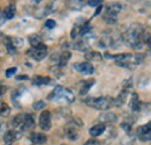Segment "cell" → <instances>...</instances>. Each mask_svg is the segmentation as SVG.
Returning a JSON list of instances; mask_svg holds the SVG:
<instances>
[{
	"instance_id": "obj_1",
	"label": "cell",
	"mask_w": 151,
	"mask_h": 145,
	"mask_svg": "<svg viewBox=\"0 0 151 145\" xmlns=\"http://www.w3.org/2000/svg\"><path fill=\"white\" fill-rule=\"evenodd\" d=\"M144 28L139 23H132L129 26L124 34V42L127 43L128 47L132 49H141L143 47V37H144Z\"/></svg>"
},
{
	"instance_id": "obj_2",
	"label": "cell",
	"mask_w": 151,
	"mask_h": 145,
	"mask_svg": "<svg viewBox=\"0 0 151 145\" xmlns=\"http://www.w3.org/2000/svg\"><path fill=\"white\" fill-rule=\"evenodd\" d=\"M115 59V63L122 67L132 69L142 63V55H130V54H120L113 57Z\"/></svg>"
},
{
	"instance_id": "obj_3",
	"label": "cell",
	"mask_w": 151,
	"mask_h": 145,
	"mask_svg": "<svg viewBox=\"0 0 151 145\" xmlns=\"http://www.w3.org/2000/svg\"><path fill=\"white\" fill-rule=\"evenodd\" d=\"M85 103L90 107L99 110L109 109L114 105V99L107 98V96H100V98H88L85 100Z\"/></svg>"
},
{
	"instance_id": "obj_4",
	"label": "cell",
	"mask_w": 151,
	"mask_h": 145,
	"mask_svg": "<svg viewBox=\"0 0 151 145\" xmlns=\"http://www.w3.org/2000/svg\"><path fill=\"white\" fill-rule=\"evenodd\" d=\"M49 100L51 101H57V100H64L66 102H72L75 100V95L72 92L69 90H65L60 86H57L52 91V93L49 95Z\"/></svg>"
},
{
	"instance_id": "obj_5",
	"label": "cell",
	"mask_w": 151,
	"mask_h": 145,
	"mask_svg": "<svg viewBox=\"0 0 151 145\" xmlns=\"http://www.w3.org/2000/svg\"><path fill=\"white\" fill-rule=\"evenodd\" d=\"M28 52H29V55H30L34 59H36V60H42V59L45 58L47 55H48V47H47L45 44L41 43V44H38L37 47L32 48V50H29Z\"/></svg>"
},
{
	"instance_id": "obj_6",
	"label": "cell",
	"mask_w": 151,
	"mask_h": 145,
	"mask_svg": "<svg viewBox=\"0 0 151 145\" xmlns=\"http://www.w3.org/2000/svg\"><path fill=\"white\" fill-rule=\"evenodd\" d=\"M40 128L44 131H48L51 128V114L48 110H44L40 115Z\"/></svg>"
},
{
	"instance_id": "obj_7",
	"label": "cell",
	"mask_w": 151,
	"mask_h": 145,
	"mask_svg": "<svg viewBox=\"0 0 151 145\" xmlns=\"http://www.w3.org/2000/svg\"><path fill=\"white\" fill-rule=\"evenodd\" d=\"M137 135H138L139 139L143 141V142L151 141V122L145 124V126H142V127L138 128Z\"/></svg>"
},
{
	"instance_id": "obj_8",
	"label": "cell",
	"mask_w": 151,
	"mask_h": 145,
	"mask_svg": "<svg viewBox=\"0 0 151 145\" xmlns=\"http://www.w3.org/2000/svg\"><path fill=\"white\" fill-rule=\"evenodd\" d=\"M76 70L81 74H85V75H88V74H92L94 73V67L91 63L88 62H85V63H78L75 65Z\"/></svg>"
},
{
	"instance_id": "obj_9",
	"label": "cell",
	"mask_w": 151,
	"mask_h": 145,
	"mask_svg": "<svg viewBox=\"0 0 151 145\" xmlns=\"http://www.w3.org/2000/svg\"><path fill=\"white\" fill-rule=\"evenodd\" d=\"M100 122H102V124H113L117 121V116L112 113V111H107V113H102L99 116Z\"/></svg>"
},
{
	"instance_id": "obj_10",
	"label": "cell",
	"mask_w": 151,
	"mask_h": 145,
	"mask_svg": "<svg viewBox=\"0 0 151 145\" xmlns=\"http://www.w3.org/2000/svg\"><path fill=\"white\" fill-rule=\"evenodd\" d=\"M104 20L109 24H114L117 21V12H115L113 9H109V8H106V13L104 15Z\"/></svg>"
},
{
	"instance_id": "obj_11",
	"label": "cell",
	"mask_w": 151,
	"mask_h": 145,
	"mask_svg": "<svg viewBox=\"0 0 151 145\" xmlns=\"http://www.w3.org/2000/svg\"><path fill=\"white\" fill-rule=\"evenodd\" d=\"M85 0H66V7L72 11H79L84 7Z\"/></svg>"
},
{
	"instance_id": "obj_12",
	"label": "cell",
	"mask_w": 151,
	"mask_h": 145,
	"mask_svg": "<svg viewBox=\"0 0 151 145\" xmlns=\"http://www.w3.org/2000/svg\"><path fill=\"white\" fill-rule=\"evenodd\" d=\"M65 135L70 141H76L78 138V130L73 126H69L65 128Z\"/></svg>"
},
{
	"instance_id": "obj_13",
	"label": "cell",
	"mask_w": 151,
	"mask_h": 145,
	"mask_svg": "<svg viewBox=\"0 0 151 145\" xmlns=\"http://www.w3.org/2000/svg\"><path fill=\"white\" fill-rule=\"evenodd\" d=\"M17 134L13 130H8L5 135H4V144L5 145H12L15 141Z\"/></svg>"
},
{
	"instance_id": "obj_14",
	"label": "cell",
	"mask_w": 151,
	"mask_h": 145,
	"mask_svg": "<svg viewBox=\"0 0 151 145\" xmlns=\"http://www.w3.org/2000/svg\"><path fill=\"white\" fill-rule=\"evenodd\" d=\"M105 124H102V123H100V124H95L93 127L90 129V135L92 136V137H98V136H100L104 131H105Z\"/></svg>"
},
{
	"instance_id": "obj_15",
	"label": "cell",
	"mask_w": 151,
	"mask_h": 145,
	"mask_svg": "<svg viewBox=\"0 0 151 145\" xmlns=\"http://www.w3.org/2000/svg\"><path fill=\"white\" fill-rule=\"evenodd\" d=\"M35 126V121H34V117L32 114H26L24 115V118H23V123H22V127H24V129H32Z\"/></svg>"
},
{
	"instance_id": "obj_16",
	"label": "cell",
	"mask_w": 151,
	"mask_h": 145,
	"mask_svg": "<svg viewBox=\"0 0 151 145\" xmlns=\"http://www.w3.org/2000/svg\"><path fill=\"white\" fill-rule=\"evenodd\" d=\"M30 139H32V142L35 143V144H43V143L47 142V136L43 135V134L35 132V134H33V135L30 136Z\"/></svg>"
},
{
	"instance_id": "obj_17",
	"label": "cell",
	"mask_w": 151,
	"mask_h": 145,
	"mask_svg": "<svg viewBox=\"0 0 151 145\" xmlns=\"http://www.w3.org/2000/svg\"><path fill=\"white\" fill-rule=\"evenodd\" d=\"M51 79L49 77H41V75H36L33 78V84L34 85H48L50 84Z\"/></svg>"
},
{
	"instance_id": "obj_18",
	"label": "cell",
	"mask_w": 151,
	"mask_h": 145,
	"mask_svg": "<svg viewBox=\"0 0 151 145\" xmlns=\"http://www.w3.org/2000/svg\"><path fill=\"white\" fill-rule=\"evenodd\" d=\"M94 79H91V80H85L81 83V87H80V94H86L87 92L90 91V88L94 85Z\"/></svg>"
},
{
	"instance_id": "obj_19",
	"label": "cell",
	"mask_w": 151,
	"mask_h": 145,
	"mask_svg": "<svg viewBox=\"0 0 151 145\" xmlns=\"http://www.w3.org/2000/svg\"><path fill=\"white\" fill-rule=\"evenodd\" d=\"M70 58H71V54L69 51L62 52L60 56H59V58H58V65L59 66H65L68 64V62L70 60Z\"/></svg>"
},
{
	"instance_id": "obj_20",
	"label": "cell",
	"mask_w": 151,
	"mask_h": 145,
	"mask_svg": "<svg viewBox=\"0 0 151 145\" xmlns=\"http://www.w3.org/2000/svg\"><path fill=\"white\" fill-rule=\"evenodd\" d=\"M15 12H17V8H15V6L14 5H8L6 8H5V11H4V17L6 19H13L14 18V15H15Z\"/></svg>"
},
{
	"instance_id": "obj_21",
	"label": "cell",
	"mask_w": 151,
	"mask_h": 145,
	"mask_svg": "<svg viewBox=\"0 0 151 145\" xmlns=\"http://www.w3.org/2000/svg\"><path fill=\"white\" fill-rule=\"evenodd\" d=\"M129 107L132 108V111H138L139 110V101H138V95L134 93L132 96V100L129 102Z\"/></svg>"
},
{
	"instance_id": "obj_22",
	"label": "cell",
	"mask_w": 151,
	"mask_h": 145,
	"mask_svg": "<svg viewBox=\"0 0 151 145\" xmlns=\"http://www.w3.org/2000/svg\"><path fill=\"white\" fill-rule=\"evenodd\" d=\"M127 94H128L127 90H123V91L119 94V96L114 100V105H115V106H121V105H123V103H124V101H126Z\"/></svg>"
},
{
	"instance_id": "obj_23",
	"label": "cell",
	"mask_w": 151,
	"mask_h": 145,
	"mask_svg": "<svg viewBox=\"0 0 151 145\" xmlns=\"http://www.w3.org/2000/svg\"><path fill=\"white\" fill-rule=\"evenodd\" d=\"M9 113H11L9 106L7 103H5V102H0V116L6 117V116L9 115Z\"/></svg>"
},
{
	"instance_id": "obj_24",
	"label": "cell",
	"mask_w": 151,
	"mask_h": 145,
	"mask_svg": "<svg viewBox=\"0 0 151 145\" xmlns=\"http://www.w3.org/2000/svg\"><path fill=\"white\" fill-rule=\"evenodd\" d=\"M23 118H24V115H23V114H19V115H17V116L13 118V121H12V126H13L14 128L22 127Z\"/></svg>"
},
{
	"instance_id": "obj_25",
	"label": "cell",
	"mask_w": 151,
	"mask_h": 145,
	"mask_svg": "<svg viewBox=\"0 0 151 145\" xmlns=\"http://www.w3.org/2000/svg\"><path fill=\"white\" fill-rule=\"evenodd\" d=\"M73 48H75L76 50L85 51V50H87V49H88V44H87L85 41H79V42H77L75 45H73Z\"/></svg>"
},
{
	"instance_id": "obj_26",
	"label": "cell",
	"mask_w": 151,
	"mask_h": 145,
	"mask_svg": "<svg viewBox=\"0 0 151 145\" xmlns=\"http://www.w3.org/2000/svg\"><path fill=\"white\" fill-rule=\"evenodd\" d=\"M29 42L32 44V48H34V47H37L38 44L42 43V39H41V37L38 36V35L34 34V35H32V36L29 37Z\"/></svg>"
},
{
	"instance_id": "obj_27",
	"label": "cell",
	"mask_w": 151,
	"mask_h": 145,
	"mask_svg": "<svg viewBox=\"0 0 151 145\" xmlns=\"http://www.w3.org/2000/svg\"><path fill=\"white\" fill-rule=\"evenodd\" d=\"M86 58L88 60H101V56L98 52H94V51H91V52H87L86 54Z\"/></svg>"
},
{
	"instance_id": "obj_28",
	"label": "cell",
	"mask_w": 151,
	"mask_h": 145,
	"mask_svg": "<svg viewBox=\"0 0 151 145\" xmlns=\"http://www.w3.org/2000/svg\"><path fill=\"white\" fill-rule=\"evenodd\" d=\"M7 43H6V48H7V50H8V52L9 55H15L17 54V50H15V47L12 44V42H9V38H7Z\"/></svg>"
},
{
	"instance_id": "obj_29",
	"label": "cell",
	"mask_w": 151,
	"mask_h": 145,
	"mask_svg": "<svg viewBox=\"0 0 151 145\" xmlns=\"http://www.w3.org/2000/svg\"><path fill=\"white\" fill-rule=\"evenodd\" d=\"M33 107H34V109H36V110H40V109H43L45 108V102L44 101H37V102H35L34 105H33Z\"/></svg>"
},
{
	"instance_id": "obj_30",
	"label": "cell",
	"mask_w": 151,
	"mask_h": 145,
	"mask_svg": "<svg viewBox=\"0 0 151 145\" xmlns=\"http://www.w3.org/2000/svg\"><path fill=\"white\" fill-rule=\"evenodd\" d=\"M45 27H47L48 29L55 28V27H56V21H55V20H51V19L47 20V21H45Z\"/></svg>"
},
{
	"instance_id": "obj_31",
	"label": "cell",
	"mask_w": 151,
	"mask_h": 145,
	"mask_svg": "<svg viewBox=\"0 0 151 145\" xmlns=\"http://www.w3.org/2000/svg\"><path fill=\"white\" fill-rule=\"evenodd\" d=\"M101 2H102V0H88V1H87V4H88L91 7H98V6L101 5Z\"/></svg>"
},
{
	"instance_id": "obj_32",
	"label": "cell",
	"mask_w": 151,
	"mask_h": 145,
	"mask_svg": "<svg viewBox=\"0 0 151 145\" xmlns=\"http://www.w3.org/2000/svg\"><path fill=\"white\" fill-rule=\"evenodd\" d=\"M12 44L14 47H21L23 44V39H21V38H14V39H12Z\"/></svg>"
},
{
	"instance_id": "obj_33",
	"label": "cell",
	"mask_w": 151,
	"mask_h": 145,
	"mask_svg": "<svg viewBox=\"0 0 151 145\" xmlns=\"http://www.w3.org/2000/svg\"><path fill=\"white\" fill-rule=\"evenodd\" d=\"M17 72V67H11V69H7L6 70V77H12V75H14Z\"/></svg>"
},
{
	"instance_id": "obj_34",
	"label": "cell",
	"mask_w": 151,
	"mask_h": 145,
	"mask_svg": "<svg viewBox=\"0 0 151 145\" xmlns=\"http://www.w3.org/2000/svg\"><path fill=\"white\" fill-rule=\"evenodd\" d=\"M85 145H100V143L98 142V141H95V139H88Z\"/></svg>"
},
{
	"instance_id": "obj_35",
	"label": "cell",
	"mask_w": 151,
	"mask_h": 145,
	"mask_svg": "<svg viewBox=\"0 0 151 145\" xmlns=\"http://www.w3.org/2000/svg\"><path fill=\"white\" fill-rule=\"evenodd\" d=\"M121 127L123 128V130H126V131H130V126L129 124H127V123H122V126Z\"/></svg>"
},
{
	"instance_id": "obj_36",
	"label": "cell",
	"mask_w": 151,
	"mask_h": 145,
	"mask_svg": "<svg viewBox=\"0 0 151 145\" xmlns=\"http://www.w3.org/2000/svg\"><path fill=\"white\" fill-rule=\"evenodd\" d=\"M4 21H5V17H4V13H1V12H0V24H1V23H2Z\"/></svg>"
},
{
	"instance_id": "obj_37",
	"label": "cell",
	"mask_w": 151,
	"mask_h": 145,
	"mask_svg": "<svg viewBox=\"0 0 151 145\" xmlns=\"http://www.w3.org/2000/svg\"><path fill=\"white\" fill-rule=\"evenodd\" d=\"M101 9H102V6H101V5H100V6H98V9H96V12H95L94 15H98V14L101 12Z\"/></svg>"
},
{
	"instance_id": "obj_38",
	"label": "cell",
	"mask_w": 151,
	"mask_h": 145,
	"mask_svg": "<svg viewBox=\"0 0 151 145\" xmlns=\"http://www.w3.org/2000/svg\"><path fill=\"white\" fill-rule=\"evenodd\" d=\"M22 79H28V77L27 75H19L18 77V80H22Z\"/></svg>"
},
{
	"instance_id": "obj_39",
	"label": "cell",
	"mask_w": 151,
	"mask_h": 145,
	"mask_svg": "<svg viewBox=\"0 0 151 145\" xmlns=\"http://www.w3.org/2000/svg\"><path fill=\"white\" fill-rule=\"evenodd\" d=\"M150 54H151V48H150Z\"/></svg>"
}]
</instances>
